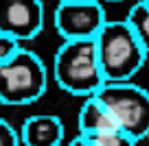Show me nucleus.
I'll use <instances>...</instances> for the list:
<instances>
[{
	"instance_id": "nucleus-1",
	"label": "nucleus",
	"mask_w": 149,
	"mask_h": 146,
	"mask_svg": "<svg viewBox=\"0 0 149 146\" xmlns=\"http://www.w3.org/2000/svg\"><path fill=\"white\" fill-rule=\"evenodd\" d=\"M94 44L105 83H132L147 61V52L125 20H107L94 37Z\"/></svg>"
},
{
	"instance_id": "nucleus-2",
	"label": "nucleus",
	"mask_w": 149,
	"mask_h": 146,
	"mask_svg": "<svg viewBox=\"0 0 149 146\" xmlns=\"http://www.w3.org/2000/svg\"><path fill=\"white\" fill-rule=\"evenodd\" d=\"M53 76L57 85L68 94L86 98L97 94L105 85V79L99 65L94 39L64 41L53 59Z\"/></svg>"
},
{
	"instance_id": "nucleus-3",
	"label": "nucleus",
	"mask_w": 149,
	"mask_h": 146,
	"mask_svg": "<svg viewBox=\"0 0 149 146\" xmlns=\"http://www.w3.org/2000/svg\"><path fill=\"white\" fill-rule=\"evenodd\" d=\"M46 65L35 52L20 48L0 65V105H31L46 92Z\"/></svg>"
},
{
	"instance_id": "nucleus-4",
	"label": "nucleus",
	"mask_w": 149,
	"mask_h": 146,
	"mask_svg": "<svg viewBox=\"0 0 149 146\" xmlns=\"http://www.w3.org/2000/svg\"><path fill=\"white\" fill-rule=\"evenodd\" d=\"M116 122V129L140 142L149 135V92L136 83H105L94 94Z\"/></svg>"
},
{
	"instance_id": "nucleus-5",
	"label": "nucleus",
	"mask_w": 149,
	"mask_h": 146,
	"mask_svg": "<svg viewBox=\"0 0 149 146\" xmlns=\"http://www.w3.org/2000/svg\"><path fill=\"white\" fill-rule=\"evenodd\" d=\"M55 28L64 41L94 39L107 22L105 11L94 0H64L55 9Z\"/></svg>"
},
{
	"instance_id": "nucleus-6",
	"label": "nucleus",
	"mask_w": 149,
	"mask_h": 146,
	"mask_svg": "<svg viewBox=\"0 0 149 146\" xmlns=\"http://www.w3.org/2000/svg\"><path fill=\"white\" fill-rule=\"evenodd\" d=\"M44 28V5L40 0H0V33L29 41Z\"/></svg>"
},
{
	"instance_id": "nucleus-7",
	"label": "nucleus",
	"mask_w": 149,
	"mask_h": 146,
	"mask_svg": "<svg viewBox=\"0 0 149 146\" xmlns=\"http://www.w3.org/2000/svg\"><path fill=\"white\" fill-rule=\"evenodd\" d=\"M64 140V124L53 114L29 116L20 129V144L24 146H59Z\"/></svg>"
},
{
	"instance_id": "nucleus-8",
	"label": "nucleus",
	"mask_w": 149,
	"mask_h": 146,
	"mask_svg": "<svg viewBox=\"0 0 149 146\" xmlns=\"http://www.w3.org/2000/svg\"><path fill=\"white\" fill-rule=\"evenodd\" d=\"M77 127H79L81 137H94V135H101V133L118 131L114 118L110 116V111L105 109V105L97 96H90L84 101V105L79 109V118H77Z\"/></svg>"
},
{
	"instance_id": "nucleus-9",
	"label": "nucleus",
	"mask_w": 149,
	"mask_h": 146,
	"mask_svg": "<svg viewBox=\"0 0 149 146\" xmlns=\"http://www.w3.org/2000/svg\"><path fill=\"white\" fill-rule=\"evenodd\" d=\"M127 26L136 35L138 44L143 46V50L149 55V0H140L130 9L125 18Z\"/></svg>"
},
{
	"instance_id": "nucleus-10",
	"label": "nucleus",
	"mask_w": 149,
	"mask_h": 146,
	"mask_svg": "<svg viewBox=\"0 0 149 146\" xmlns=\"http://www.w3.org/2000/svg\"><path fill=\"white\" fill-rule=\"evenodd\" d=\"M90 140L94 146H136V142L130 135H125L123 131H110V133H101L94 137H86Z\"/></svg>"
},
{
	"instance_id": "nucleus-11",
	"label": "nucleus",
	"mask_w": 149,
	"mask_h": 146,
	"mask_svg": "<svg viewBox=\"0 0 149 146\" xmlns=\"http://www.w3.org/2000/svg\"><path fill=\"white\" fill-rule=\"evenodd\" d=\"M0 146H20V133L0 118Z\"/></svg>"
},
{
	"instance_id": "nucleus-12",
	"label": "nucleus",
	"mask_w": 149,
	"mask_h": 146,
	"mask_svg": "<svg viewBox=\"0 0 149 146\" xmlns=\"http://www.w3.org/2000/svg\"><path fill=\"white\" fill-rule=\"evenodd\" d=\"M20 48H22V46H20L15 39H11V37H7V35L0 33V65L5 63V61H9Z\"/></svg>"
},
{
	"instance_id": "nucleus-13",
	"label": "nucleus",
	"mask_w": 149,
	"mask_h": 146,
	"mask_svg": "<svg viewBox=\"0 0 149 146\" xmlns=\"http://www.w3.org/2000/svg\"><path fill=\"white\" fill-rule=\"evenodd\" d=\"M68 146H94V144H92V142H90V140H86V137L77 135V137H74V140H72V142H70V144H68Z\"/></svg>"
}]
</instances>
